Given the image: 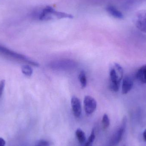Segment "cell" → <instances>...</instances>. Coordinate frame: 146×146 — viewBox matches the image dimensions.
Masks as SVG:
<instances>
[{
    "mask_svg": "<svg viewBox=\"0 0 146 146\" xmlns=\"http://www.w3.org/2000/svg\"><path fill=\"white\" fill-rule=\"evenodd\" d=\"M122 67L117 63H115L111 67L110 70V88L112 92H118L120 83L123 77Z\"/></svg>",
    "mask_w": 146,
    "mask_h": 146,
    "instance_id": "cell-1",
    "label": "cell"
},
{
    "mask_svg": "<svg viewBox=\"0 0 146 146\" xmlns=\"http://www.w3.org/2000/svg\"><path fill=\"white\" fill-rule=\"evenodd\" d=\"M0 55L13 60L24 62L34 66L38 67L39 66L38 62L32 60L24 55L16 53L1 45H0Z\"/></svg>",
    "mask_w": 146,
    "mask_h": 146,
    "instance_id": "cell-2",
    "label": "cell"
},
{
    "mask_svg": "<svg viewBox=\"0 0 146 146\" xmlns=\"http://www.w3.org/2000/svg\"><path fill=\"white\" fill-rule=\"evenodd\" d=\"M51 69L59 71H68L72 70L77 67V63L70 59H62L54 61L49 64Z\"/></svg>",
    "mask_w": 146,
    "mask_h": 146,
    "instance_id": "cell-3",
    "label": "cell"
},
{
    "mask_svg": "<svg viewBox=\"0 0 146 146\" xmlns=\"http://www.w3.org/2000/svg\"><path fill=\"white\" fill-rule=\"evenodd\" d=\"M127 122V117H124L120 127L111 136L108 146H117L121 142L125 132Z\"/></svg>",
    "mask_w": 146,
    "mask_h": 146,
    "instance_id": "cell-4",
    "label": "cell"
},
{
    "mask_svg": "<svg viewBox=\"0 0 146 146\" xmlns=\"http://www.w3.org/2000/svg\"><path fill=\"white\" fill-rule=\"evenodd\" d=\"M133 21L139 30L146 33V9L136 13L134 15Z\"/></svg>",
    "mask_w": 146,
    "mask_h": 146,
    "instance_id": "cell-5",
    "label": "cell"
},
{
    "mask_svg": "<svg viewBox=\"0 0 146 146\" xmlns=\"http://www.w3.org/2000/svg\"><path fill=\"white\" fill-rule=\"evenodd\" d=\"M97 102L91 96L87 95L84 98V107L85 112L87 114L90 115L93 113L97 108Z\"/></svg>",
    "mask_w": 146,
    "mask_h": 146,
    "instance_id": "cell-6",
    "label": "cell"
},
{
    "mask_svg": "<svg viewBox=\"0 0 146 146\" xmlns=\"http://www.w3.org/2000/svg\"><path fill=\"white\" fill-rule=\"evenodd\" d=\"M71 106L74 115L79 117L82 113L81 104L80 101L77 97L73 96L71 99Z\"/></svg>",
    "mask_w": 146,
    "mask_h": 146,
    "instance_id": "cell-7",
    "label": "cell"
},
{
    "mask_svg": "<svg viewBox=\"0 0 146 146\" xmlns=\"http://www.w3.org/2000/svg\"><path fill=\"white\" fill-rule=\"evenodd\" d=\"M133 81L130 76H125L123 80L122 85V93L123 94H127L133 88Z\"/></svg>",
    "mask_w": 146,
    "mask_h": 146,
    "instance_id": "cell-8",
    "label": "cell"
},
{
    "mask_svg": "<svg viewBox=\"0 0 146 146\" xmlns=\"http://www.w3.org/2000/svg\"><path fill=\"white\" fill-rule=\"evenodd\" d=\"M106 10L110 15L114 18L118 19H122L123 18L122 13L114 6L111 5L107 6Z\"/></svg>",
    "mask_w": 146,
    "mask_h": 146,
    "instance_id": "cell-9",
    "label": "cell"
},
{
    "mask_svg": "<svg viewBox=\"0 0 146 146\" xmlns=\"http://www.w3.org/2000/svg\"><path fill=\"white\" fill-rule=\"evenodd\" d=\"M135 76L141 82L146 84V65L142 66L139 69Z\"/></svg>",
    "mask_w": 146,
    "mask_h": 146,
    "instance_id": "cell-10",
    "label": "cell"
},
{
    "mask_svg": "<svg viewBox=\"0 0 146 146\" xmlns=\"http://www.w3.org/2000/svg\"><path fill=\"white\" fill-rule=\"evenodd\" d=\"M78 79L80 83L82 88H86L87 84V80L86 73L84 70H82L80 72L78 76Z\"/></svg>",
    "mask_w": 146,
    "mask_h": 146,
    "instance_id": "cell-11",
    "label": "cell"
},
{
    "mask_svg": "<svg viewBox=\"0 0 146 146\" xmlns=\"http://www.w3.org/2000/svg\"><path fill=\"white\" fill-rule=\"evenodd\" d=\"M53 17L54 19H64V18H68V19H73L74 16L72 15L64 12H59L56 11L55 10L53 12Z\"/></svg>",
    "mask_w": 146,
    "mask_h": 146,
    "instance_id": "cell-12",
    "label": "cell"
},
{
    "mask_svg": "<svg viewBox=\"0 0 146 146\" xmlns=\"http://www.w3.org/2000/svg\"><path fill=\"white\" fill-rule=\"evenodd\" d=\"M76 135L78 141L81 144L84 143L86 140L85 133L80 129H78L76 131Z\"/></svg>",
    "mask_w": 146,
    "mask_h": 146,
    "instance_id": "cell-13",
    "label": "cell"
},
{
    "mask_svg": "<svg viewBox=\"0 0 146 146\" xmlns=\"http://www.w3.org/2000/svg\"><path fill=\"white\" fill-rule=\"evenodd\" d=\"M22 72L27 76H31L33 73V70L30 66L28 65H24L21 68Z\"/></svg>",
    "mask_w": 146,
    "mask_h": 146,
    "instance_id": "cell-14",
    "label": "cell"
},
{
    "mask_svg": "<svg viewBox=\"0 0 146 146\" xmlns=\"http://www.w3.org/2000/svg\"><path fill=\"white\" fill-rule=\"evenodd\" d=\"M102 126L104 129H106L109 127L110 125V120L107 114H105L103 115L102 120Z\"/></svg>",
    "mask_w": 146,
    "mask_h": 146,
    "instance_id": "cell-15",
    "label": "cell"
},
{
    "mask_svg": "<svg viewBox=\"0 0 146 146\" xmlns=\"http://www.w3.org/2000/svg\"><path fill=\"white\" fill-rule=\"evenodd\" d=\"M95 139V133H94V130H93L92 131V133L90 135V136L88 138V140L87 142L86 143L85 146H92L93 143L94 141V139Z\"/></svg>",
    "mask_w": 146,
    "mask_h": 146,
    "instance_id": "cell-16",
    "label": "cell"
},
{
    "mask_svg": "<svg viewBox=\"0 0 146 146\" xmlns=\"http://www.w3.org/2000/svg\"><path fill=\"white\" fill-rule=\"evenodd\" d=\"M35 146H50L49 143L47 141L41 140L38 141Z\"/></svg>",
    "mask_w": 146,
    "mask_h": 146,
    "instance_id": "cell-17",
    "label": "cell"
},
{
    "mask_svg": "<svg viewBox=\"0 0 146 146\" xmlns=\"http://www.w3.org/2000/svg\"><path fill=\"white\" fill-rule=\"evenodd\" d=\"M5 81L4 80H2L0 82V98L3 94V92L5 87Z\"/></svg>",
    "mask_w": 146,
    "mask_h": 146,
    "instance_id": "cell-18",
    "label": "cell"
},
{
    "mask_svg": "<svg viewBox=\"0 0 146 146\" xmlns=\"http://www.w3.org/2000/svg\"><path fill=\"white\" fill-rule=\"evenodd\" d=\"M6 142L2 138H0V146H5Z\"/></svg>",
    "mask_w": 146,
    "mask_h": 146,
    "instance_id": "cell-19",
    "label": "cell"
},
{
    "mask_svg": "<svg viewBox=\"0 0 146 146\" xmlns=\"http://www.w3.org/2000/svg\"><path fill=\"white\" fill-rule=\"evenodd\" d=\"M143 135L144 140L146 141V129H145V131L143 132Z\"/></svg>",
    "mask_w": 146,
    "mask_h": 146,
    "instance_id": "cell-20",
    "label": "cell"
}]
</instances>
